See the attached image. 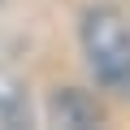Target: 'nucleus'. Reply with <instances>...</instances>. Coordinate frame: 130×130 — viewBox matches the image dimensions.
Here are the masks:
<instances>
[{"label": "nucleus", "instance_id": "nucleus-1", "mask_svg": "<svg viewBox=\"0 0 130 130\" xmlns=\"http://www.w3.org/2000/svg\"><path fill=\"white\" fill-rule=\"evenodd\" d=\"M83 52L108 91L130 95V22L117 9H91L83 18Z\"/></svg>", "mask_w": 130, "mask_h": 130}, {"label": "nucleus", "instance_id": "nucleus-3", "mask_svg": "<svg viewBox=\"0 0 130 130\" xmlns=\"http://www.w3.org/2000/svg\"><path fill=\"white\" fill-rule=\"evenodd\" d=\"M26 113H30L26 91L18 83H9V78H0V121H5V126H18V121H26Z\"/></svg>", "mask_w": 130, "mask_h": 130}, {"label": "nucleus", "instance_id": "nucleus-2", "mask_svg": "<svg viewBox=\"0 0 130 130\" xmlns=\"http://www.w3.org/2000/svg\"><path fill=\"white\" fill-rule=\"evenodd\" d=\"M48 113H52V121H56V126H74V130H83V126H100V121H104L100 100H95V95H87V91H74V87L56 91V95H52V104H48Z\"/></svg>", "mask_w": 130, "mask_h": 130}]
</instances>
